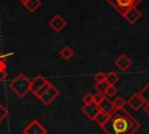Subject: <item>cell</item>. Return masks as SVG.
I'll list each match as a JSON object with an SVG mask.
<instances>
[{"mask_svg": "<svg viewBox=\"0 0 149 134\" xmlns=\"http://www.w3.org/2000/svg\"><path fill=\"white\" fill-rule=\"evenodd\" d=\"M94 80L95 83H101V82H105L106 80V73L102 72V71H99L94 75Z\"/></svg>", "mask_w": 149, "mask_h": 134, "instance_id": "44dd1931", "label": "cell"}, {"mask_svg": "<svg viewBox=\"0 0 149 134\" xmlns=\"http://www.w3.org/2000/svg\"><path fill=\"white\" fill-rule=\"evenodd\" d=\"M101 128L106 134H134L140 128V122L122 108L115 110Z\"/></svg>", "mask_w": 149, "mask_h": 134, "instance_id": "6da1fadb", "label": "cell"}, {"mask_svg": "<svg viewBox=\"0 0 149 134\" xmlns=\"http://www.w3.org/2000/svg\"><path fill=\"white\" fill-rule=\"evenodd\" d=\"M116 93H118L116 86H115V85H109L108 89H107V91H106V93H105V96H106V97H113V96H115Z\"/></svg>", "mask_w": 149, "mask_h": 134, "instance_id": "7402d4cb", "label": "cell"}, {"mask_svg": "<svg viewBox=\"0 0 149 134\" xmlns=\"http://www.w3.org/2000/svg\"><path fill=\"white\" fill-rule=\"evenodd\" d=\"M121 15H123L128 9L136 7V5L139 3L135 0H107Z\"/></svg>", "mask_w": 149, "mask_h": 134, "instance_id": "277c9868", "label": "cell"}, {"mask_svg": "<svg viewBox=\"0 0 149 134\" xmlns=\"http://www.w3.org/2000/svg\"><path fill=\"white\" fill-rule=\"evenodd\" d=\"M114 64L116 65V68L119 69V70H121V71H126V70H128L129 68H130V65H132V61H130V58L127 56V55H120L115 61H114Z\"/></svg>", "mask_w": 149, "mask_h": 134, "instance_id": "9c48e42d", "label": "cell"}, {"mask_svg": "<svg viewBox=\"0 0 149 134\" xmlns=\"http://www.w3.org/2000/svg\"><path fill=\"white\" fill-rule=\"evenodd\" d=\"M58 96H59L58 89H57L55 85H52L51 83H49V84L47 85V87L42 91V93H41L37 98H38L44 105H50Z\"/></svg>", "mask_w": 149, "mask_h": 134, "instance_id": "3957f363", "label": "cell"}, {"mask_svg": "<svg viewBox=\"0 0 149 134\" xmlns=\"http://www.w3.org/2000/svg\"><path fill=\"white\" fill-rule=\"evenodd\" d=\"M91 103H94L93 101V94L91 92H87L85 93V96L83 97V104L84 105H87V104H91Z\"/></svg>", "mask_w": 149, "mask_h": 134, "instance_id": "603a6c76", "label": "cell"}, {"mask_svg": "<svg viewBox=\"0 0 149 134\" xmlns=\"http://www.w3.org/2000/svg\"><path fill=\"white\" fill-rule=\"evenodd\" d=\"M108 83L105 80V82H101V83H97V85H95V91L97 92H99V93H101V94H105L106 93V91H107V89H108Z\"/></svg>", "mask_w": 149, "mask_h": 134, "instance_id": "ac0fdd59", "label": "cell"}, {"mask_svg": "<svg viewBox=\"0 0 149 134\" xmlns=\"http://www.w3.org/2000/svg\"><path fill=\"white\" fill-rule=\"evenodd\" d=\"M113 105H114L115 110H122L126 106V101H125V99L122 97H116L113 100Z\"/></svg>", "mask_w": 149, "mask_h": 134, "instance_id": "d6986e66", "label": "cell"}, {"mask_svg": "<svg viewBox=\"0 0 149 134\" xmlns=\"http://www.w3.org/2000/svg\"><path fill=\"white\" fill-rule=\"evenodd\" d=\"M30 78L24 73H19L12 82L9 83V87L15 92L19 98H23L30 91Z\"/></svg>", "mask_w": 149, "mask_h": 134, "instance_id": "7a4b0ae2", "label": "cell"}, {"mask_svg": "<svg viewBox=\"0 0 149 134\" xmlns=\"http://www.w3.org/2000/svg\"><path fill=\"white\" fill-rule=\"evenodd\" d=\"M12 54H1L0 52V70H6V65H7V61L8 57Z\"/></svg>", "mask_w": 149, "mask_h": 134, "instance_id": "ffe728a7", "label": "cell"}, {"mask_svg": "<svg viewBox=\"0 0 149 134\" xmlns=\"http://www.w3.org/2000/svg\"><path fill=\"white\" fill-rule=\"evenodd\" d=\"M7 114H8V110L0 103V122L7 117Z\"/></svg>", "mask_w": 149, "mask_h": 134, "instance_id": "cb8c5ba5", "label": "cell"}, {"mask_svg": "<svg viewBox=\"0 0 149 134\" xmlns=\"http://www.w3.org/2000/svg\"><path fill=\"white\" fill-rule=\"evenodd\" d=\"M122 16L126 19V21H127L128 23L134 24V23H135L136 21H139V19L141 17V12H140L136 7H133V8L128 9Z\"/></svg>", "mask_w": 149, "mask_h": 134, "instance_id": "30bf717a", "label": "cell"}, {"mask_svg": "<svg viewBox=\"0 0 149 134\" xmlns=\"http://www.w3.org/2000/svg\"><path fill=\"white\" fill-rule=\"evenodd\" d=\"M19 1H20V2H21V3H22V5H24V3H26V2H27V0H19Z\"/></svg>", "mask_w": 149, "mask_h": 134, "instance_id": "83f0119b", "label": "cell"}, {"mask_svg": "<svg viewBox=\"0 0 149 134\" xmlns=\"http://www.w3.org/2000/svg\"><path fill=\"white\" fill-rule=\"evenodd\" d=\"M109 117H111V114H107V113H104V112L100 111V112L95 115V118H94L93 121H95V122L101 127L104 124H106V121L109 119Z\"/></svg>", "mask_w": 149, "mask_h": 134, "instance_id": "9a60e30c", "label": "cell"}, {"mask_svg": "<svg viewBox=\"0 0 149 134\" xmlns=\"http://www.w3.org/2000/svg\"><path fill=\"white\" fill-rule=\"evenodd\" d=\"M42 5V1L41 0H27V2L23 5L27 10L29 13H34L35 10H37V8H40Z\"/></svg>", "mask_w": 149, "mask_h": 134, "instance_id": "4fadbf2b", "label": "cell"}, {"mask_svg": "<svg viewBox=\"0 0 149 134\" xmlns=\"http://www.w3.org/2000/svg\"><path fill=\"white\" fill-rule=\"evenodd\" d=\"M135 1H137V2H140V1H141V0H135Z\"/></svg>", "mask_w": 149, "mask_h": 134, "instance_id": "f1b7e54d", "label": "cell"}, {"mask_svg": "<svg viewBox=\"0 0 149 134\" xmlns=\"http://www.w3.org/2000/svg\"><path fill=\"white\" fill-rule=\"evenodd\" d=\"M139 94L144 100V103H149V83H147L146 86H143L141 89V91L139 92Z\"/></svg>", "mask_w": 149, "mask_h": 134, "instance_id": "e0dca14e", "label": "cell"}, {"mask_svg": "<svg viewBox=\"0 0 149 134\" xmlns=\"http://www.w3.org/2000/svg\"><path fill=\"white\" fill-rule=\"evenodd\" d=\"M48 82L49 80H47L43 76H41V75L36 76L35 78H33L30 80V92H33V94L36 97L38 94V92L48 84Z\"/></svg>", "mask_w": 149, "mask_h": 134, "instance_id": "8992f818", "label": "cell"}, {"mask_svg": "<svg viewBox=\"0 0 149 134\" xmlns=\"http://www.w3.org/2000/svg\"><path fill=\"white\" fill-rule=\"evenodd\" d=\"M73 49L71 48V47H69V45H65V47H63L62 49H61V51H59V55H61V57L63 58V59H70L72 56H73Z\"/></svg>", "mask_w": 149, "mask_h": 134, "instance_id": "5bb4252c", "label": "cell"}, {"mask_svg": "<svg viewBox=\"0 0 149 134\" xmlns=\"http://www.w3.org/2000/svg\"><path fill=\"white\" fill-rule=\"evenodd\" d=\"M23 134H47V128L37 120H33L30 121L24 129L22 131Z\"/></svg>", "mask_w": 149, "mask_h": 134, "instance_id": "5b68a950", "label": "cell"}, {"mask_svg": "<svg viewBox=\"0 0 149 134\" xmlns=\"http://www.w3.org/2000/svg\"><path fill=\"white\" fill-rule=\"evenodd\" d=\"M106 82L108 83V85H115L119 82V76L115 72H108L106 73Z\"/></svg>", "mask_w": 149, "mask_h": 134, "instance_id": "2e32d148", "label": "cell"}, {"mask_svg": "<svg viewBox=\"0 0 149 134\" xmlns=\"http://www.w3.org/2000/svg\"><path fill=\"white\" fill-rule=\"evenodd\" d=\"M127 104H128V105L130 106V108H133L134 111H139L146 103H144V100L141 98V96H140L139 93H134V94L128 99Z\"/></svg>", "mask_w": 149, "mask_h": 134, "instance_id": "8fae6325", "label": "cell"}, {"mask_svg": "<svg viewBox=\"0 0 149 134\" xmlns=\"http://www.w3.org/2000/svg\"><path fill=\"white\" fill-rule=\"evenodd\" d=\"M98 105H99L100 111L104 112V113L112 114V113L115 111V107H114V105H113V101H111V100L108 99V97H106V96L104 97V99H102Z\"/></svg>", "mask_w": 149, "mask_h": 134, "instance_id": "7c38bea8", "label": "cell"}, {"mask_svg": "<svg viewBox=\"0 0 149 134\" xmlns=\"http://www.w3.org/2000/svg\"><path fill=\"white\" fill-rule=\"evenodd\" d=\"M144 112L149 115V103H146L144 104Z\"/></svg>", "mask_w": 149, "mask_h": 134, "instance_id": "4316f807", "label": "cell"}, {"mask_svg": "<svg viewBox=\"0 0 149 134\" xmlns=\"http://www.w3.org/2000/svg\"><path fill=\"white\" fill-rule=\"evenodd\" d=\"M104 97H105V94H101V93L97 92L95 94H93V101H94L95 104H99V103L104 99Z\"/></svg>", "mask_w": 149, "mask_h": 134, "instance_id": "d4e9b609", "label": "cell"}, {"mask_svg": "<svg viewBox=\"0 0 149 134\" xmlns=\"http://www.w3.org/2000/svg\"><path fill=\"white\" fill-rule=\"evenodd\" d=\"M48 23H49L50 28H51L52 30H55L56 33H59V31L66 26V21H65V19H64L62 15H59V14L55 15L54 17H51V19L49 20Z\"/></svg>", "mask_w": 149, "mask_h": 134, "instance_id": "52a82bcc", "label": "cell"}, {"mask_svg": "<svg viewBox=\"0 0 149 134\" xmlns=\"http://www.w3.org/2000/svg\"><path fill=\"white\" fill-rule=\"evenodd\" d=\"M81 112H83L90 120H94L95 115L100 112V108H99V105H98V104L91 103V104L84 105V106L81 107Z\"/></svg>", "mask_w": 149, "mask_h": 134, "instance_id": "ba28073f", "label": "cell"}, {"mask_svg": "<svg viewBox=\"0 0 149 134\" xmlns=\"http://www.w3.org/2000/svg\"><path fill=\"white\" fill-rule=\"evenodd\" d=\"M7 77V71L6 70H0V82L3 80Z\"/></svg>", "mask_w": 149, "mask_h": 134, "instance_id": "484cf974", "label": "cell"}]
</instances>
